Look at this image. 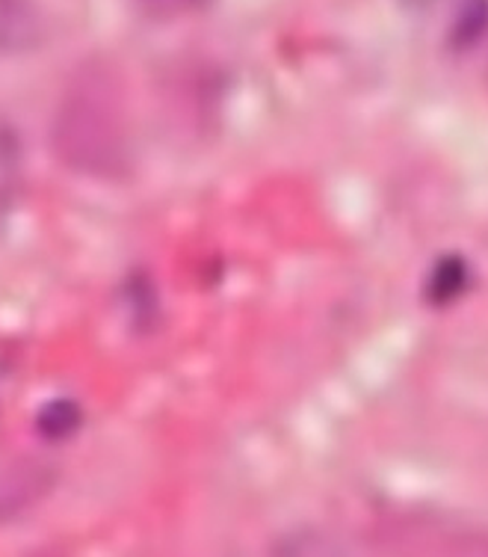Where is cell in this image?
<instances>
[{"label": "cell", "instance_id": "1", "mask_svg": "<svg viewBox=\"0 0 488 557\" xmlns=\"http://www.w3.org/2000/svg\"><path fill=\"white\" fill-rule=\"evenodd\" d=\"M45 39V12L36 0H0V57H22Z\"/></svg>", "mask_w": 488, "mask_h": 557}, {"label": "cell", "instance_id": "2", "mask_svg": "<svg viewBox=\"0 0 488 557\" xmlns=\"http://www.w3.org/2000/svg\"><path fill=\"white\" fill-rule=\"evenodd\" d=\"M51 486V478L39 462H12L0 472V519L27 510Z\"/></svg>", "mask_w": 488, "mask_h": 557}, {"label": "cell", "instance_id": "3", "mask_svg": "<svg viewBox=\"0 0 488 557\" xmlns=\"http://www.w3.org/2000/svg\"><path fill=\"white\" fill-rule=\"evenodd\" d=\"M467 282V264L462 258H445L436 270H433V276H429V285H426V294H429V300L433 302H453L459 294H465Z\"/></svg>", "mask_w": 488, "mask_h": 557}, {"label": "cell", "instance_id": "4", "mask_svg": "<svg viewBox=\"0 0 488 557\" xmlns=\"http://www.w3.org/2000/svg\"><path fill=\"white\" fill-rule=\"evenodd\" d=\"M80 428V407L75 400H53L39 412V433L45 440H65Z\"/></svg>", "mask_w": 488, "mask_h": 557}, {"label": "cell", "instance_id": "5", "mask_svg": "<svg viewBox=\"0 0 488 557\" xmlns=\"http://www.w3.org/2000/svg\"><path fill=\"white\" fill-rule=\"evenodd\" d=\"M465 15L459 18V27H456V42L459 45H471L477 39L483 27L488 22V3L486 0H467Z\"/></svg>", "mask_w": 488, "mask_h": 557}, {"label": "cell", "instance_id": "6", "mask_svg": "<svg viewBox=\"0 0 488 557\" xmlns=\"http://www.w3.org/2000/svg\"><path fill=\"white\" fill-rule=\"evenodd\" d=\"M139 3L154 18H175V15H184V12L199 10L204 0H139Z\"/></svg>", "mask_w": 488, "mask_h": 557}, {"label": "cell", "instance_id": "7", "mask_svg": "<svg viewBox=\"0 0 488 557\" xmlns=\"http://www.w3.org/2000/svg\"><path fill=\"white\" fill-rule=\"evenodd\" d=\"M400 3H405L409 10H429V7H436L438 0H400Z\"/></svg>", "mask_w": 488, "mask_h": 557}]
</instances>
